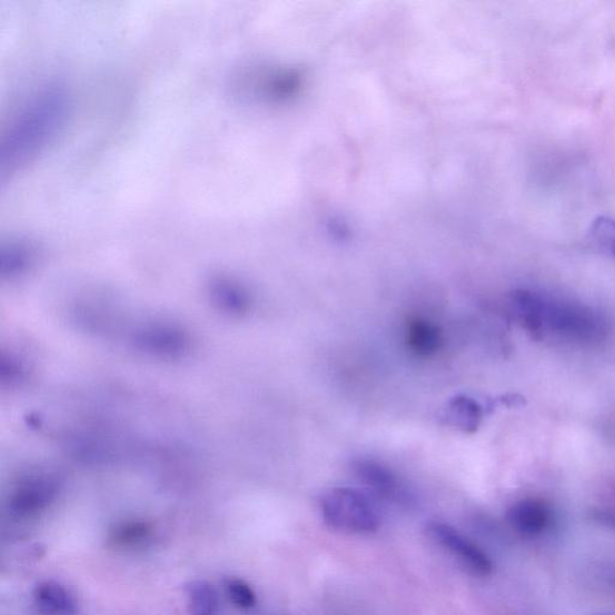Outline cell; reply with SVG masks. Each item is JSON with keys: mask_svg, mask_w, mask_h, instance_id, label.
Instances as JSON below:
<instances>
[{"mask_svg": "<svg viewBox=\"0 0 615 615\" xmlns=\"http://www.w3.org/2000/svg\"><path fill=\"white\" fill-rule=\"evenodd\" d=\"M37 608L47 615H73L79 605L72 593L56 581H43L33 591Z\"/></svg>", "mask_w": 615, "mask_h": 615, "instance_id": "8", "label": "cell"}, {"mask_svg": "<svg viewBox=\"0 0 615 615\" xmlns=\"http://www.w3.org/2000/svg\"><path fill=\"white\" fill-rule=\"evenodd\" d=\"M517 319L537 339L549 336L591 344L605 339L608 323L604 315L582 305L520 290L513 296Z\"/></svg>", "mask_w": 615, "mask_h": 615, "instance_id": "2", "label": "cell"}, {"mask_svg": "<svg viewBox=\"0 0 615 615\" xmlns=\"http://www.w3.org/2000/svg\"><path fill=\"white\" fill-rule=\"evenodd\" d=\"M212 296L222 309L231 313H244L249 306L246 291L227 278H218L214 281Z\"/></svg>", "mask_w": 615, "mask_h": 615, "instance_id": "14", "label": "cell"}, {"mask_svg": "<svg viewBox=\"0 0 615 615\" xmlns=\"http://www.w3.org/2000/svg\"><path fill=\"white\" fill-rule=\"evenodd\" d=\"M33 259L31 246L24 242H11L2 251V269L10 276L23 271Z\"/></svg>", "mask_w": 615, "mask_h": 615, "instance_id": "15", "label": "cell"}, {"mask_svg": "<svg viewBox=\"0 0 615 615\" xmlns=\"http://www.w3.org/2000/svg\"><path fill=\"white\" fill-rule=\"evenodd\" d=\"M484 410L475 399L458 396L447 404L445 421L464 433H474L482 425Z\"/></svg>", "mask_w": 615, "mask_h": 615, "instance_id": "11", "label": "cell"}, {"mask_svg": "<svg viewBox=\"0 0 615 615\" xmlns=\"http://www.w3.org/2000/svg\"><path fill=\"white\" fill-rule=\"evenodd\" d=\"M185 591L190 615H218L219 597L211 583L195 579L186 585Z\"/></svg>", "mask_w": 615, "mask_h": 615, "instance_id": "13", "label": "cell"}, {"mask_svg": "<svg viewBox=\"0 0 615 615\" xmlns=\"http://www.w3.org/2000/svg\"><path fill=\"white\" fill-rule=\"evenodd\" d=\"M591 237L599 250L615 259V220L597 218L591 229Z\"/></svg>", "mask_w": 615, "mask_h": 615, "instance_id": "16", "label": "cell"}, {"mask_svg": "<svg viewBox=\"0 0 615 615\" xmlns=\"http://www.w3.org/2000/svg\"><path fill=\"white\" fill-rule=\"evenodd\" d=\"M328 528L348 534H371L380 527L377 506L366 493L350 487L327 490L320 500Z\"/></svg>", "mask_w": 615, "mask_h": 615, "instance_id": "3", "label": "cell"}, {"mask_svg": "<svg viewBox=\"0 0 615 615\" xmlns=\"http://www.w3.org/2000/svg\"><path fill=\"white\" fill-rule=\"evenodd\" d=\"M155 528L146 520L117 523L107 536V545L116 550H135L152 542Z\"/></svg>", "mask_w": 615, "mask_h": 615, "instance_id": "10", "label": "cell"}, {"mask_svg": "<svg viewBox=\"0 0 615 615\" xmlns=\"http://www.w3.org/2000/svg\"><path fill=\"white\" fill-rule=\"evenodd\" d=\"M427 532L433 542L452 554L469 574L477 577H487L492 574L493 564L488 555L452 525L432 522L428 524Z\"/></svg>", "mask_w": 615, "mask_h": 615, "instance_id": "4", "label": "cell"}, {"mask_svg": "<svg viewBox=\"0 0 615 615\" xmlns=\"http://www.w3.org/2000/svg\"><path fill=\"white\" fill-rule=\"evenodd\" d=\"M407 341L413 353L427 357L440 349L443 339L437 325L425 319H415L408 325Z\"/></svg>", "mask_w": 615, "mask_h": 615, "instance_id": "12", "label": "cell"}, {"mask_svg": "<svg viewBox=\"0 0 615 615\" xmlns=\"http://www.w3.org/2000/svg\"><path fill=\"white\" fill-rule=\"evenodd\" d=\"M225 591L230 602L238 608L251 609L257 605V594L244 579L229 578L225 581Z\"/></svg>", "mask_w": 615, "mask_h": 615, "instance_id": "17", "label": "cell"}, {"mask_svg": "<svg viewBox=\"0 0 615 615\" xmlns=\"http://www.w3.org/2000/svg\"><path fill=\"white\" fill-rule=\"evenodd\" d=\"M137 343L146 351L175 356L186 349V337L176 328L165 325H151L137 335Z\"/></svg>", "mask_w": 615, "mask_h": 615, "instance_id": "9", "label": "cell"}, {"mask_svg": "<svg viewBox=\"0 0 615 615\" xmlns=\"http://www.w3.org/2000/svg\"><path fill=\"white\" fill-rule=\"evenodd\" d=\"M549 505L536 498L523 499L508 508L507 522L523 536L534 537L545 533L552 523Z\"/></svg>", "mask_w": 615, "mask_h": 615, "instance_id": "6", "label": "cell"}, {"mask_svg": "<svg viewBox=\"0 0 615 615\" xmlns=\"http://www.w3.org/2000/svg\"><path fill=\"white\" fill-rule=\"evenodd\" d=\"M58 484L48 475H36L22 482L11 494L10 513L20 518L37 516L56 499Z\"/></svg>", "mask_w": 615, "mask_h": 615, "instance_id": "5", "label": "cell"}, {"mask_svg": "<svg viewBox=\"0 0 615 615\" xmlns=\"http://www.w3.org/2000/svg\"><path fill=\"white\" fill-rule=\"evenodd\" d=\"M594 518L603 523L604 525H607V527L615 530V514L612 512H607V509H597V512L594 513Z\"/></svg>", "mask_w": 615, "mask_h": 615, "instance_id": "18", "label": "cell"}, {"mask_svg": "<svg viewBox=\"0 0 615 615\" xmlns=\"http://www.w3.org/2000/svg\"><path fill=\"white\" fill-rule=\"evenodd\" d=\"M69 96L59 83L41 86L12 115L0 141L2 179L26 169L56 140L67 121Z\"/></svg>", "mask_w": 615, "mask_h": 615, "instance_id": "1", "label": "cell"}, {"mask_svg": "<svg viewBox=\"0 0 615 615\" xmlns=\"http://www.w3.org/2000/svg\"><path fill=\"white\" fill-rule=\"evenodd\" d=\"M351 469L368 489L384 499L398 500L403 488L397 475L378 460L359 458L353 462Z\"/></svg>", "mask_w": 615, "mask_h": 615, "instance_id": "7", "label": "cell"}]
</instances>
